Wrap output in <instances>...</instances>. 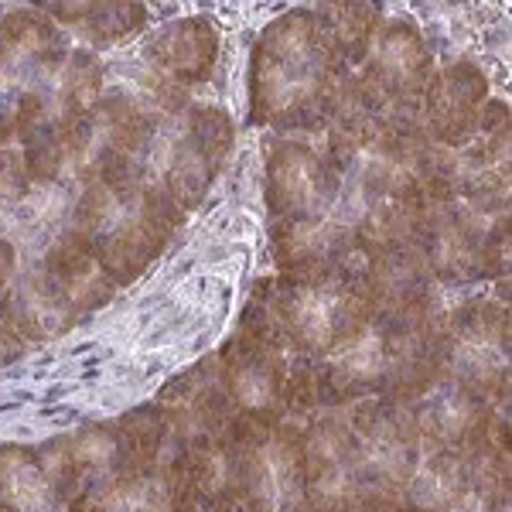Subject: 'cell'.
<instances>
[{"instance_id": "1", "label": "cell", "mask_w": 512, "mask_h": 512, "mask_svg": "<svg viewBox=\"0 0 512 512\" xmlns=\"http://www.w3.org/2000/svg\"><path fill=\"white\" fill-rule=\"evenodd\" d=\"M355 69L342 62L315 7L287 11L260 31L250 59V120L280 137L311 140L338 86Z\"/></svg>"}, {"instance_id": "2", "label": "cell", "mask_w": 512, "mask_h": 512, "mask_svg": "<svg viewBox=\"0 0 512 512\" xmlns=\"http://www.w3.org/2000/svg\"><path fill=\"white\" fill-rule=\"evenodd\" d=\"M185 212L137 168H120L76 192L69 229L117 287L130 284L164 253Z\"/></svg>"}, {"instance_id": "3", "label": "cell", "mask_w": 512, "mask_h": 512, "mask_svg": "<svg viewBox=\"0 0 512 512\" xmlns=\"http://www.w3.org/2000/svg\"><path fill=\"white\" fill-rule=\"evenodd\" d=\"M253 297L267 304L287 345L315 362L342 352L376 321V304L362 280V256L332 274L270 277Z\"/></svg>"}, {"instance_id": "4", "label": "cell", "mask_w": 512, "mask_h": 512, "mask_svg": "<svg viewBox=\"0 0 512 512\" xmlns=\"http://www.w3.org/2000/svg\"><path fill=\"white\" fill-rule=\"evenodd\" d=\"M233 151V120L212 103H188L158 123L140 171L168 192L181 212H192Z\"/></svg>"}, {"instance_id": "5", "label": "cell", "mask_w": 512, "mask_h": 512, "mask_svg": "<svg viewBox=\"0 0 512 512\" xmlns=\"http://www.w3.org/2000/svg\"><path fill=\"white\" fill-rule=\"evenodd\" d=\"M297 355L270 318L267 304L253 297L239 318L236 335L219 349V376L239 417L280 424L287 420V390Z\"/></svg>"}, {"instance_id": "6", "label": "cell", "mask_w": 512, "mask_h": 512, "mask_svg": "<svg viewBox=\"0 0 512 512\" xmlns=\"http://www.w3.org/2000/svg\"><path fill=\"white\" fill-rule=\"evenodd\" d=\"M444 383L489 403L509 400V308L475 287H451L441 321Z\"/></svg>"}, {"instance_id": "7", "label": "cell", "mask_w": 512, "mask_h": 512, "mask_svg": "<svg viewBox=\"0 0 512 512\" xmlns=\"http://www.w3.org/2000/svg\"><path fill=\"white\" fill-rule=\"evenodd\" d=\"M226 434L239 454V512H311L297 420L270 424L236 414Z\"/></svg>"}, {"instance_id": "8", "label": "cell", "mask_w": 512, "mask_h": 512, "mask_svg": "<svg viewBox=\"0 0 512 512\" xmlns=\"http://www.w3.org/2000/svg\"><path fill=\"white\" fill-rule=\"evenodd\" d=\"M352 475L359 495L376 499H400L414 475L424 444L414 427V414L403 403H386L379 396L352 403Z\"/></svg>"}, {"instance_id": "9", "label": "cell", "mask_w": 512, "mask_h": 512, "mask_svg": "<svg viewBox=\"0 0 512 512\" xmlns=\"http://www.w3.org/2000/svg\"><path fill=\"white\" fill-rule=\"evenodd\" d=\"M342 195V171L311 140L274 137L263 158V202L270 222L325 219Z\"/></svg>"}, {"instance_id": "10", "label": "cell", "mask_w": 512, "mask_h": 512, "mask_svg": "<svg viewBox=\"0 0 512 512\" xmlns=\"http://www.w3.org/2000/svg\"><path fill=\"white\" fill-rule=\"evenodd\" d=\"M355 72L393 117H420V103L437 72V59L431 41L414 21L386 18L366 62Z\"/></svg>"}, {"instance_id": "11", "label": "cell", "mask_w": 512, "mask_h": 512, "mask_svg": "<svg viewBox=\"0 0 512 512\" xmlns=\"http://www.w3.org/2000/svg\"><path fill=\"white\" fill-rule=\"evenodd\" d=\"M297 424H301V472L311 512H332L352 502L359 489L352 475L349 410H315Z\"/></svg>"}, {"instance_id": "12", "label": "cell", "mask_w": 512, "mask_h": 512, "mask_svg": "<svg viewBox=\"0 0 512 512\" xmlns=\"http://www.w3.org/2000/svg\"><path fill=\"white\" fill-rule=\"evenodd\" d=\"M154 407L161 410L164 424H168L175 451L226 434L236 417L226 386H222L216 355H209L195 369L171 379L158 393Z\"/></svg>"}, {"instance_id": "13", "label": "cell", "mask_w": 512, "mask_h": 512, "mask_svg": "<svg viewBox=\"0 0 512 512\" xmlns=\"http://www.w3.org/2000/svg\"><path fill=\"white\" fill-rule=\"evenodd\" d=\"M492 86L482 65L472 59H454L434 72L431 86L420 103V123L424 134L441 147H465L475 137L482 110L489 103Z\"/></svg>"}, {"instance_id": "14", "label": "cell", "mask_w": 512, "mask_h": 512, "mask_svg": "<svg viewBox=\"0 0 512 512\" xmlns=\"http://www.w3.org/2000/svg\"><path fill=\"white\" fill-rule=\"evenodd\" d=\"M171 512H239V454L229 434L178 448Z\"/></svg>"}, {"instance_id": "15", "label": "cell", "mask_w": 512, "mask_h": 512, "mask_svg": "<svg viewBox=\"0 0 512 512\" xmlns=\"http://www.w3.org/2000/svg\"><path fill=\"white\" fill-rule=\"evenodd\" d=\"M410 414L424 448L468 451L495 431L499 417L509 414V400L489 403L465 386L441 383L424 400L410 403Z\"/></svg>"}, {"instance_id": "16", "label": "cell", "mask_w": 512, "mask_h": 512, "mask_svg": "<svg viewBox=\"0 0 512 512\" xmlns=\"http://www.w3.org/2000/svg\"><path fill=\"white\" fill-rule=\"evenodd\" d=\"M270 250H274L277 277L332 274L359 256L352 233L335 216L270 222Z\"/></svg>"}, {"instance_id": "17", "label": "cell", "mask_w": 512, "mask_h": 512, "mask_svg": "<svg viewBox=\"0 0 512 512\" xmlns=\"http://www.w3.org/2000/svg\"><path fill=\"white\" fill-rule=\"evenodd\" d=\"M362 280L376 304V318L417 315V311L431 308L441 291L414 243L366 253L362 256Z\"/></svg>"}, {"instance_id": "18", "label": "cell", "mask_w": 512, "mask_h": 512, "mask_svg": "<svg viewBox=\"0 0 512 512\" xmlns=\"http://www.w3.org/2000/svg\"><path fill=\"white\" fill-rule=\"evenodd\" d=\"M140 62L181 89L202 86L219 62V28L209 18H178L147 38Z\"/></svg>"}, {"instance_id": "19", "label": "cell", "mask_w": 512, "mask_h": 512, "mask_svg": "<svg viewBox=\"0 0 512 512\" xmlns=\"http://www.w3.org/2000/svg\"><path fill=\"white\" fill-rule=\"evenodd\" d=\"M383 373H386V345L373 321V328L345 345L342 352L315 362L318 410L352 407V403H359V400L379 396Z\"/></svg>"}, {"instance_id": "20", "label": "cell", "mask_w": 512, "mask_h": 512, "mask_svg": "<svg viewBox=\"0 0 512 512\" xmlns=\"http://www.w3.org/2000/svg\"><path fill=\"white\" fill-rule=\"evenodd\" d=\"M4 321L14 335L28 342H52L69 332L79 321L76 308L65 301V294L48 280L38 263H31L21 277L11 280L4 294Z\"/></svg>"}, {"instance_id": "21", "label": "cell", "mask_w": 512, "mask_h": 512, "mask_svg": "<svg viewBox=\"0 0 512 512\" xmlns=\"http://www.w3.org/2000/svg\"><path fill=\"white\" fill-rule=\"evenodd\" d=\"M403 512H478L468 454L424 448L403 489Z\"/></svg>"}, {"instance_id": "22", "label": "cell", "mask_w": 512, "mask_h": 512, "mask_svg": "<svg viewBox=\"0 0 512 512\" xmlns=\"http://www.w3.org/2000/svg\"><path fill=\"white\" fill-rule=\"evenodd\" d=\"M38 267L65 294V301L76 308L79 318L93 315L96 308L110 304V297L117 294V284L99 270V263L89 256L72 229H65L48 250H41Z\"/></svg>"}, {"instance_id": "23", "label": "cell", "mask_w": 512, "mask_h": 512, "mask_svg": "<svg viewBox=\"0 0 512 512\" xmlns=\"http://www.w3.org/2000/svg\"><path fill=\"white\" fill-rule=\"evenodd\" d=\"M41 11L48 14L55 24H65L82 41L93 48H110L117 41L130 38L147 24V7L144 4H127V0H110V4H45Z\"/></svg>"}, {"instance_id": "24", "label": "cell", "mask_w": 512, "mask_h": 512, "mask_svg": "<svg viewBox=\"0 0 512 512\" xmlns=\"http://www.w3.org/2000/svg\"><path fill=\"white\" fill-rule=\"evenodd\" d=\"M315 14L325 24V31L332 35L338 55L349 69H359L366 62L369 48L383 28V7L376 4H321Z\"/></svg>"}, {"instance_id": "25", "label": "cell", "mask_w": 512, "mask_h": 512, "mask_svg": "<svg viewBox=\"0 0 512 512\" xmlns=\"http://www.w3.org/2000/svg\"><path fill=\"white\" fill-rule=\"evenodd\" d=\"M0 502L21 512H35L48 506V502H55V495L38 468L35 448L0 444Z\"/></svg>"}, {"instance_id": "26", "label": "cell", "mask_w": 512, "mask_h": 512, "mask_svg": "<svg viewBox=\"0 0 512 512\" xmlns=\"http://www.w3.org/2000/svg\"><path fill=\"white\" fill-rule=\"evenodd\" d=\"M82 475V489L99 482V478L120 472V437H117V420H96V424H82L79 431L65 434Z\"/></svg>"}, {"instance_id": "27", "label": "cell", "mask_w": 512, "mask_h": 512, "mask_svg": "<svg viewBox=\"0 0 512 512\" xmlns=\"http://www.w3.org/2000/svg\"><path fill=\"white\" fill-rule=\"evenodd\" d=\"M35 178L28 171L21 147H0V226L11 219V212L24 202V195L31 192Z\"/></svg>"}, {"instance_id": "28", "label": "cell", "mask_w": 512, "mask_h": 512, "mask_svg": "<svg viewBox=\"0 0 512 512\" xmlns=\"http://www.w3.org/2000/svg\"><path fill=\"white\" fill-rule=\"evenodd\" d=\"M332 512H403L400 499H376V495H355L352 502L338 506Z\"/></svg>"}, {"instance_id": "29", "label": "cell", "mask_w": 512, "mask_h": 512, "mask_svg": "<svg viewBox=\"0 0 512 512\" xmlns=\"http://www.w3.org/2000/svg\"><path fill=\"white\" fill-rule=\"evenodd\" d=\"M0 512H21V509H14V506H7V502H0Z\"/></svg>"}, {"instance_id": "30", "label": "cell", "mask_w": 512, "mask_h": 512, "mask_svg": "<svg viewBox=\"0 0 512 512\" xmlns=\"http://www.w3.org/2000/svg\"><path fill=\"white\" fill-rule=\"evenodd\" d=\"M482 512H509V506H495V509H482Z\"/></svg>"}]
</instances>
